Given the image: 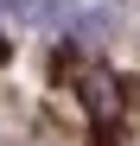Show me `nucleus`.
<instances>
[{
    "label": "nucleus",
    "mask_w": 140,
    "mask_h": 146,
    "mask_svg": "<svg viewBox=\"0 0 140 146\" xmlns=\"http://www.w3.org/2000/svg\"><path fill=\"white\" fill-rule=\"evenodd\" d=\"M83 95H89V114H96V121H108L115 108H121V89H115V76H102V70L83 76Z\"/></svg>",
    "instance_id": "nucleus-1"
},
{
    "label": "nucleus",
    "mask_w": 140,
    "mask_h": 146,
    "mask_svg": "<svg viewBox=\"0 0 140 146\" xmlns=\"http://www.w3.org/2000/svg\"><path fill=\"white\" fill-rule=\"evenodd\" d=\"M0 7L19 13V19H38V13H45V0H0Z\"/></svg>",
    "instance_id": "nucleus-2"
}]
</instances>
